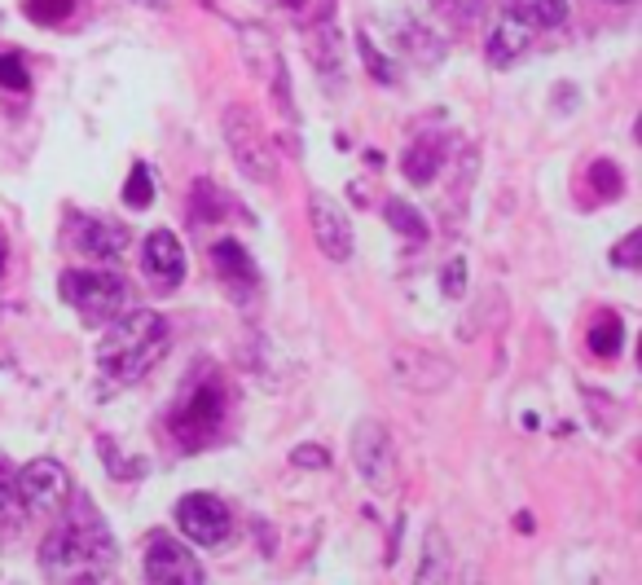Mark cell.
<instances>
[{"label":"cell","instance_id":"cell-34","mask_svg":"<svg viewBox=\"0 0 642 585\" xmlns=\"http://www.w3.org/2000/svg\"><path fill=\"white\" fill-rule=\"evenodd\" d=\"M0 273H5V247H0Z\"/></svg>","mask_w":642,"mask_h":585},{"label":"cell","instance_id":"cell-1","mask_svg":"<svg viewBox=\"0 0 642 585\" xmlns=\"http://www.w3.org/2000/svg\"><path fill=\"white\" fill-rule=\"evenodd\" d=\"M115 559H119V550H115V537H110L102 511L84 493L80 498L71 493L66 515L40 546L44 577L53 585H106L110 572H115Z\"/></svg>","mask_w":642,"mask_h":585},{"label":"cell","instance_id":"cell-18","mask_svg":"<svg viewBox=\"0 0 642 585\" xmlns=\"http://www.w3.org/2000/svg\"><path fill=\"white\" fill-rule=\"evenodd\" d=\"M440 163H445V150H440V141L423 137V141H414V146L405 150L401 168H405V176H409L414 185H431V181H436V172H440Z\"/></svg>","mask_w":642,"mask_h":585},{"label":"cell","instance_id":"cell-22","mask_svg":"<svg viewBox=\"0 0 642 585\" xmlns=\"http://www.w3.org/2000/svg\"><path fill=\"white\" fill-rule=\"evenodd\" d=\"M124 203L132 207V212H146V207L154 203V181H150V168H146V163H132L128 185H124Z\"/></svg>","mask_w":642,"mask_h":585},{"label":"cell","instance_id":"cell-11","mask_svg":"<svg viewBox=\"0 0 642 585\" xmlns=\"http://www.w3.org/2000/svg\"><path fill=\"white\" fill-rule=\"evenodd\" d=\"M308 225H313V242L321 247V256L343 264L352 256V220L343 216V207L326 194H308Z\"/></svg>","mask_w":642,"mask_h":585},{"label":"cell","instance_id":"cell-20","mask_svg":"<svg viewBox=\"0 0 642 585\" xmlns=\"http://www.w3.org/2000/svg\"><path fill=\"white\" fill-rule=\"evenodd\" d=\"M590 185H594V194H599L603 203H616V198L625 194V176H621V168H616L612 159H594L590 163Z\"/></svg>","mask_w":642,"mask_h":585},{"label":"cell","instance_id":"cell-8","mask_svg":"<svg viewBox=\"0 0 642 585\" xmlns=\"http://www.w3.org/2000/svg\"><path fill=\"white\" fill-rule=\"evenodd\" d=\"M176 524H181V533L190 537L198 546H220L229 537V506L216 498V493H185L181 502H176Z\"/></svg>","mask_w":642,"mask_h":585},{"label":"cell","instance_id":"cell-32","mask_svg":"<svg viewBox=\"0 0 642 585\" xmlns=\"http://www.w3.org/2000/svg\"><path fill=\"white\" fill-rule=\"evenodd\" d=\"M132 5H141V9H154V14H163V9H168V0H132Z\"/></svg>","mask_w":642,"mask_h":585},{"label":"cell","instance_id":"cell-31","mask_svg":"<svg viewBox=\"0 0 642 585\" xmlns=\"http://www.w3.org/2000/svg\"><path fill=\"white\" fill-rule=\"evenodd\" d=\"M256 528H260V546H264V555H273V550H278V542H273V528L264 524V520H260Z\"/></svg>","mask_w":642,"mask_h":585},{"label":"cell","instance_id":"cell-35","mask_svg":"<svg viewBox=\"0 0 642 585\" xmlns=\"http://www.w3.org/2000/svg\"><path fill=\"white\" fill-rule=\"evenodd\" d=\"M286 5H304V0H286Z\"/></svg>","mask_w":642,"mask_h":585},{"label":"cell","instance_id":"cell-19","mask_svg":"<svg viewBox=\"0 0 642 585\" xmlns=\"http://www.w3.org/2000/svg\"><path fill=\"white\" fill-rule=\"evenodd\" d=\"M590 352L599 361H612V357H621V348H625V326H621V317L616 313H599L590 322Z\"/></svg>","mask_w":642,"mask_h":585},{"label":"cell","instance_id":"cell-12","mask_svg":"<svg viewBox=\"0 0 642 585\" xmlns=\"http://www.w3.org/2000/svg\"><path fill=\"white\" fill-rule=\"evenodd\" d=\"M212 269H216V278L225 282V291H229V300L247 308L251 300H256V291H260V273H256V264H251L247 256V247L234 238H220L216 247H212Z\"/></svg>","mask_w":642,"mask_h":585},{"label":"cell","instance_id":"cell-28","mask_svg":"<svg viewBox=\"0 0 642 585\" xmlns=\"http://www.w3.org/2000/svg\"><path fill=\"white\" fill-rule=\"evenodd\" d=\"M638 247H642V234H638V229H634V234H629L625 242H616V247H612V264H616V269H638V264H642Z\"/></svg>","mask_w":642,"mask_h":585},{"label":"cell","instance_id":"cell-13","mask_svg":"<svg viewBox=\"0 0 642 585\" xmlns=\"http://www.w3.org/2000/svg\"><path fill=\"white\" fill-rule=\"evenodd\" d=\"M141 273H146V282L154 291L172 295L176 286L185 278V247L181 238L172 234V229H154L146 238V256H141Z\"/></svg>","mask_w":642,"mask_h":585},{"label":"cell","instance_id":"cell-14","mask_svg":"<svg viewBox=\"0 0 642 585\" xmlns=\"http://www.w3.org/2000/svg\"><path fill=\"white\" fill-rule=\"evenodd\" d=\"M392 374L414 392H440L453 379V366L440 357V352L401 344V348H392Z\"/></svg>","mask_w":642,"mask_h":585},{"label":"cell","instance_id":"cell-25","mask_svg":"<svg viewBox=\"0 0 642 585\" xmlns=\"http://www.w3.org/2000/svg\"><path fill=\"white\" fill-rule=\"evenodd\" d=\"M27 84H31V75H27V66H22V58L0 53V93H22Z\"/></svg>","mask_w":642,"mask_h":585},{"label":"cell","instance_id":"cell-24","mask_svg":"<svg viewBox=\"0 0 642 585\" xmlns=\"http://www.w3.org/2000/svg\"><path fill=\"white\" fill-rule=\"evenodd\" d=\"M75 0H27V18L36 27H58V22L71 18Z\"/></svg>","mask_w":642,"mask_h":585},{"label":"cell","instance_id":"cell-27","mask_svg":"<svg viewBox=\"0 0 642 585\" xmlns=\"http://www.w3.org/2000/svg\"><path fill=\"white\" fill-rule=\"evenodd\" d=\"M291 467L326 471V467H330V449H321V445H300V449H291Z\"/></svg>","mask_w":642,"mask_h":585},{"label":"cell","instance_id":"cell-16","mask_svg":"<svg viewBox=\"0 0 642 585\" xmlns=\"http://www.w3.org/2000/svg\"><path fill=\"white\" fill-rule=\"evenodd\" d=\"M502 14H511L515 22H524L533 36L550 27H563V18H568V0H506Z\"/></svg>","mask_w":642,"mask_h":585},{"label":"cell","instance_id":"cell-2","mask_svg":"<svg viewBox=\"0 0 642 585\" xmlns=\"http://www.w3.org/2000/svg\"><path fill=\"white\" fill-rule=\"evenodd\" d=\"M172 344V330L163 313H124L115 317L97 348V370L110 383H137L159 366V357Z\"/></svg>","mask_w":642,"mask_h":585},{"label":"cell","instance_id":"cell-23","mask_svg":"<svg viewBox=\"0 0 642 585\" xmlns=\"http://www.w3.org/2000/svg\"><path fill=\"white\" fill-rule=\"evenodd\" d=\"M18 471L9 467V462H0V520H9V524H22V511L27 506H18Z\"/></svg>","mask_w":642,"mask_h":585},{"label":"cell","instance_id":"cell-33","mask_svg":"<svg viewBox=\"0 0 642 585\" xmlns=\"http://www.w3.org/2000/svg\"><path fill=\"white\" fill-rule=\"evenodd\" d=\"M515 528H519V533H533V515H515Z\"/></svg>","mask_w":642,"mask_h":585},{"label":"cell","instance_id":"cell-29","mask_svg":"<svg viewBox=\"0 0 642 585\" xmlns=\"http://www.w3.org/2000/svg\"><path fill=\"white\" fill-rule=\"evenodd\" d=\"M361 58H365V66L374 71V80H379V84H392V71H387V62L379 58V49H374V44L365 40V36H361Z\"/></svg>","mask_w":642,"mask_h":585},{"label":"cell","instance_id":"cell-6","mask_svg":"<svg viewBox=\"0 0 642 585\" xmlns=\"http://www.w3.org/2000/svg\"><path fill=\"white\" fill-rule=\"evenodd\" d=\"M352 467L374 493H387L396 484V449L379 418H361L352 427Z\"/></svg>","mask_w":642,"mask_h":585},{"label":"cell","instance_id":"cell-21","mask_svg":"<svg viewBox=\"0 0 642 585\" xmlns=\"http://www.w3.org/2000/svg\"><path fill=\"white\" fill-rule=\"evenodd\" d=\"M387 225L396 229V234H405V238H414V242H423L431 229H427V220L414 212V207L409 203H401V198H392V203H387Z\"/></svg>","mask_w":642,"mask_h":585},{"label":"cell","instance_id":"cell-17","mask_svg":"<svg viewBox=\"0 0 642 585\" xmlns=\"http://www.w3.org/2000/svg\"><path fill=\"white\" fill-rule=\"evenodd\" d=\"M449 577V542L440 528H427L423 537V555H418V585H445Z\"/></svg>","mask_w":642,"mask_h":585},{"label":"cell","instance_id":"cell-5","mask_svg":"<svg viewBox=\"0 0 642 585\" xmlns=\"http://www.w3.org/2000/svg\"><path fill=\"white\" fill-rule=\"evenodd\" d=\"M220 128H225V146H229L238 172L247 176V181H256V185L278 181V150H273L269 132H264V124L247 106H229Z\"/></svg>","mask_w":642,"mask_h":585},{"label":"cell","instance_id":"cell-9","mask_svg":"<svg viewBox=\"0 0 642 585\" xmlns=\"http://www.w3.org/2000/svg\"><path fill=\"white\" fill-rule=\"evenodd\" d=\"M146 581L150 585H203V568L198 559L176 542L172 533H150L146 546Z\"/></svg>","mask_w":642,"mask_h":585},{"label":"cell","instance_id":"cell-15","mask_svg":"<svg viewBox=\"0 0 642 585\" xmlns=\"http://www.w3.org/2000/svg\"><path fill=\"white\" fill-rule=\"evenodd\" d=\"M537 36L524 27V22H515L511 14H502V22L493 27L489 44H484V58H489V66H511L528 53V44H533Z\"/></svg>","mask_w":642,"mask_h":585},{"label":"cell","instance_id":"cell-30","mask_svg":"<svg viewBox=\"0 0 642 585\" xmlns=\"http://www.w3.org/2000/svg\"><path fill=\"white\" fill-rule=\"evenodd\" d=\"M462 585H489V581H484V568L467 564V568H462Z\"/></svg>","mask_w":642,"mask_h":585},{"label":"cell","instance_id":"cell-10","mask_svg":"<svg viewBox=\"0 0 642 585\" xmlns=\"http://www.w3.org/2000/svg\"><path fill=\"white\" fill-rule=\"evenodd\" d=\"M62 238L66 247H75L80 256H93V260H119L132 242L128 225H115V220H102V216H71Z\"/></svg>","mask_w":642,"mask_h":585},{"label":"cell","instance_id":"cell-4","mask_svg":"<svg viewBox=\"0 0 642 585\" xmlns=\"http://www.w3.org/2000/svg\"><path fill=\"white\" fill-rule=\"evenodd\" d=\"M58 286H62V300L93 326H110L115 317H124L132 300L128 282L106 269H66Z\"/></svg>","mask_w":642,"mask_h":585},{"label":"cell","instance_id":"cell-26","mask_svg":"<svg viewBox=\"0 0 642 585\" xmlns=\"http://www.w3.org/2000/svg\"><path fill=\"white\" fill-rule=\"evenodd\" d=\"M440 286H445L449 300H462V295H467V260L453 256V260L445 264V273H440Z\"/></svg>","mask_w":642,"mask_h":585},{"label":"cell","instance_id":"cell-3","mask_svg":"<svg viewBox=\"0 0 642 585\" xmlns=\"http://www.w3.org/2000/svg\"><path fill=\"white\" fill-rule=\"evenodd\" d=\"M229 405H234V392H229L225 374L212 366H198V374L181 388V401L168 414V432L181 449H207L225 436V418Z\"/></svg>","mask_w":642,"mask_h":585},{"label":"cell","instance_id":"cell-7","mask_svg":"<svg viewBox=\"0 0 642 585\" xmlns=\"http://www.w3.org/2000/svg\"><path fill=\"white\" fill-rule=\"evenodd\" d=\"M18 498L27 511H62L71 502V476L58 458H36L18 471Z\"/></svg>","mask_w":642,"mask_h":585}]
</instances>
